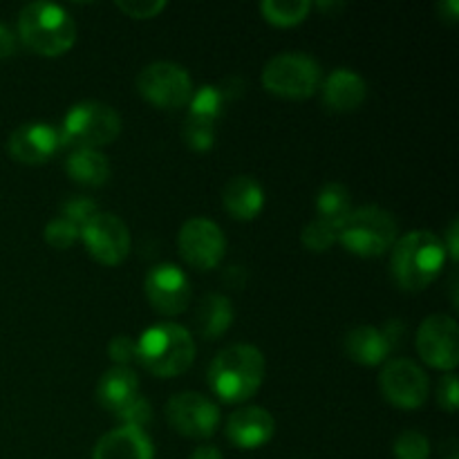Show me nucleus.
<instances>
[{"label":"nucleus","instance_id":"c85d7f7f","mask_svg":"<svg viewBox=\"0 0 459 459\" xmlns=\"http://www.w3.org/2000/svg\"><path fill=\"white\" fill-rule=\"evenodd\" d=\"M184 142H186V146L193 148V151H211L215 143V124L186 119V126H184Z\"/></svg>","mask_w":459,"mask_h":459},{"label":"nucleus","instance_id":"423d86ee","mask_svg":"<svg viewBox=\"0 0 459 459\" xmlns=\"http://www.w3.org/2000/svg\"><path fill=\"white\" fill-rule=\"evenodd\" d=\"M121 134V117L112 106L101 101H81L67 110L58 139L65 146L97 148L108 146Z\"/></svg>","mask_w":459,"mask_h":459},{"label":"nucleus","instance_id":"9d476101","mask_svg":"<svg viewBox=\"0 0 459 459\" xmlns=\"http://www.w3.org/2000/svg\"><path fill=\"white\" fill-rule=\"evenodd\" d=\"M379 388L385 402L394 408L415 411L429 399V375L411 359H393L384 366L379 375Z\"/></svg>","mask_w":459,"mask_h":459},{"label":"nucleus","instance_id":"e433bc0d","mask_svg":"<svg viewBox=\"0 0 459 459\" xmlns=\"http://www.w3.org/2000/svg\"><path fill=\"white\" fill-rule=\"evenodd\" d=\"M191 459H224V457L218 446H213V444H202V446H197L195 451H193Z\"/></svg>","mask_w":459,"mask_h":459},{"label":"nucleus","instance_id":"72a5a7b5","mask_svg":"<svg viewBox=\"0 0 459 459\" xmlns=\"http://www.w3.org/2000/svg\"><path fill=\"white\" fill-rule=\"evenodd\" d=\"M108 354L119 368H128V363L137 361V341L133 336H115L108 345Z\"/></svg>","mask_w":459,"mask_h":459},{"label":"nucleus","instance_id":"f8f14e48","mask_svg":"<svg viewBox=\"0 0 459 459\" xmlns=\"http://www.w3.org/2000/svg\"><path fill=\"white\" fill-rule=\"evenodd\" d=\"M166 420L182 437L206 439L218 430L220 408L200 393H179L166 403Z\"/></svg>","mask_w":459,"mask_h":459},{"label":"nucleus","instance_id":"cd10ccee","mask_svg":"<svg viewBox=\"0 0 459 459\" xmlns=\"http://www.w3.org/2000/svg\"><path fill=\"white\" fill-rule=\"evenodd\" d=\"M394 457L397 459H429L430 457V444L426 435L420 430H403L397 439H394Z\"/></svg>","mask_w":459,"mask_h":459},{"label":"nucleus","instance_id":"a211bd4d","mask_svg":"<svg viewBox=\"0 0 459 459\" xmlns=\"http://www.w3.org/2000/svg\"><path fill=\"white\" fill-rule=\"evenodd\" d=\"M155 446L146 430L119 426L103 435L94 446L92 459H152Z\"/></svg>","mask_w":459,"mask_h":459},{"label":"nucleus","instance_id":"473e14b6","mask_svg":"<svg viewBox=\"0 0 459 459\" xmlns=\"http://www.w3.org/2000/svg\"><path fill=\"white\" fill-rule=\"evenodd\" d=\"M117 417L121 420V426H130V429L143 430L152 417L151 403H148L143 397H137L133 403H128V406H126Z\"/></svg>","mask_w":459,"mask_h":459},{"label":"nucleus","instance_id":"9b49d317","mask_svg":"<svg viewBox=\"0 0 459 459\" xmlns=\"http://www.w3.org/2000/svg\"><path fill=\"white\" fill-rule=\"evenodd\" d=\"M417 352L426 366L453 372L459 363V334L455 318L433 314L417 330Z\"/></svg>","mask_w":459,"mask_h":459},{"label":"nucleus","instance_id":"ea45409f","mask_svg":"<svg viewBox=\"0 0 459 459\" xmlns=\"http://www.w3.org/2000/svg\"><path fill=\"white\" fill-rule=\"evenodd\" d=\"M442 457L444 459H459L457 457V439H448L442 448Z\"/></svg>","mask_w":459,"mask_h":459},{"label":"nucleus","instance_id":"f257e3e1","mask_svg":"<svg viewBox=\"0 0 459 459\" xmlns=\"http://www.w3.org/2000/svg\"><path fill=\"white\" fill-rule=\"evenodd\" d=\"M446 264V245L429 229H415L393 245L390 272L394 282L406 291L429 287Z\"/></svg>","mask_w":459,"mask_h":459},{"label":"nucleus","instance_id":"7ed1b4c3","mask_svg":"<svg viewBox=\"0 0 459 459\" xmlns=\"http://www.w3.org/2000/svg\"><path fill=\"white\" fill-rule=\"evenodd\" d=\"M18 39L39 56H61L76 40V22L65 7L30 3L18 13Z\"/></svg>","mask_w":459,"mask_h":459},{"label":"nucleus","instance_id":"412c9836","mask_svg":"<svg viewBox=\"0 0 459 459\" xmlns=\"http://www.w3.org/2000/svg\"><path fill=\"white\" fill-rule=\"evenodd\" d=\"M139 397V379L130 368H110L97 384V399L108 412L119 415Z\"/></svg>","mask_w":459,"mask_h":459},{"label":"nucleus","instance_id":"4468645a","mask_svg":"<svg viewBox=\"0 0 459 459\" xmlns=\"http://www.w3.org/2000/svg\"><path fill=\"white\" fill-rule=\"evenodd\" d=\"M143 290H146L148 303L161 316H178L186 312L191 303V281L178 264L164 263L152 267L143 282Z\"/></svg>","mask_w":459,"mask_h":459},{"label":"nucleus","instance_id":"4c0bfd02","mask_svg":"<svg viewBox=\"0 0 459 459\" xmlns=\"http://www.w3.org/2000/svg\"><path fill=\"white\" fill-rule=\"evenodd\" d=\"M437 9H439V16H442L444 21H448V22L457 21V16H459V3H457V0H446V3L437 4Z\"/></svg>","mask_w":459,"mask_h":459},{"label":"nucleus","instance_id":"2f4dec72","mask_svg":"<svg viewBox=\"0 0 459 459\" xmlns=\"http://www.w3.org/2000/svg\"><path fill=\"white\" fill-rule=\"evenodd\" d=\"M117 9L128 18L148 21V18L160 16L166 9V3L164 0H117Z\"/></svg>","mask_w":459,"mask_h":459},{"label":"nucleus","instance_id":"0eeeda50","mask_svg":"<svg viewBox=\"0 0 459 459\" xmlns=\"http://www.w3.org/2000/svg\"><path fill=\"white\" fill-rule=\"evenodd\" d=\"M321 65L305 52H285L273 56L263 70V85L273 97L309 99L321 85Z\"/></svg>","mask_w":459,"mask_h":459},{"label":"nucleus","instance_id":"f704fd0d","mask_svg":"<svg viewBox=\"0 0 459 459\" xmlns=\"http://www.w3.org/2000/svg\"><path fill=\"white\" fill-rule=\"evenodd\" d=\"M437 402L439 406L444 408L446 412H455L457 403H459V385H457V377L453 372H446L442 377L437 385Z\"/></svg>","mask_w":459,"mask_h":459},{"label":"nucleus","instance_id":"c9c22d12","mask_svg":"<svg viewBox=\"0 0 459 459\" xmlns=\"http://www.w3.org/2000/svg\"><path fill=\"white\" fill-rule=\"evenodd\" d=\"M16 54V36L7 25L0 22V58H7Z\"/></svg>","mask_w":459,"mask_h":459},{"label":"nucleus","instance_id":"6e6552de","mask_svg":"<svg viewBox=\"0 0 459 459\" xmlns=\"http://www.w3.org/2000/svg\"><path fill=\"white\" fill-rule=\"evenodd\" d=\"M137 92L161 110H178L191 101L195 88H193L191 74L182 65L157 61L139 72Z\"/></svg>","mask_w":459,"mask_h":459},{"label":"nucleus","instance_id":"dca6fc26","mask_svg":"<svg viewBox=\"0 0 459 459\" xmlns=\"http://www.w3.org/2000/svg\"><path fill=\"white\" fill-rule=\"evenodd\" d=\"M276 433V421L267 408L247 406L231 412L227 420V437L233 446L242 451H254L264 446Z\"/></svg>","mask_w":459,"mask_h":459},{"label":"nucleus","instance_id":"1a4fd4ad","mask_svg":"<svg viewBox=\"0 0 459 459\" xmlns=\"http://www.w3.org/2000/svg\"><path fill=\"white\" fill-rule=\"evenodd\" d=\"M79 238H83L90 255L106 267H117L130 254V231L115 213L99 211L79 229Z\"/></svg>","mask_w":459,"mask_h":459},{"label":"nucleus","instance_id":"f03ea898","mask_svg":"<svg viewBox=\"0 0 459 459\" xmlns=\"http://www.w3.org/2000/svg\"><path fill=\"white\" fill-rule=\"evenodd\" d=\"M264 381V357L247 343L229 345L209 368V388L220 402L242 403L254 397Z\"/></svg>","mask_w":459,"mask_h":459},{"label":"nucleus","instance_id":"7c9ffc66","mask_svg":"<svg viewBox=\"0 0 459 459\" xmlns=\"http://www.w3.org/2000/svg\"><path fill=\"white\" fill-rule=\"evenodd\" d=\"M97 213H99L97 202L90 200V197H83V195L67 197V200L61 204V218H65L67 222H72L74 227H79V229Z\"/></svg>","mask_w":459,"mask_h":459},{"label":"nucleus","instance_id":"6ab92c4d","mask_svg":"<svg viewBox=\"0 0 459 459\" xmlns=\"http://www.w3.org/2000/svg\"><path fill=\"white\" fill-rule=\"evenodd\" d=\"M368 85L361 74L348 67L332 72L323 83V103L334 112H352L366 101Z\"/></svg>","mask_w":459,"mask_h":459},{"label":"nucleus","instance_id":"aec40b11","mask_svg":"<svg viewBox=\"0 0 459 459\" xmlns=\"http://www.w3.org/2000/svg\"><path fill=\"white\" fill-rule=\"evenodd\" d=\"M222 204L236 220H254L264 206V188L251 175H236L222 191Z\"/></svg>","mask_w":459,"mask_h":459},{"label":"nucleus","instance_id":"393cba45","mask_svg":"<svg viewBox=\"0 0 459 459\" xmlns=\"http://www.w3.org/2000/svg\"><path fill=\"white\" fill-rule=\"evenodd\" d=\"M312 3L307 0H264L260 3V13L264 21L276 27H294L307 18Z\"/></svg>","mask_w":459,"mask_h":459},{"label":"nucleus","instance_id":"ddd939ff","mask_svg":"<svg viewBox=\"0 0 459 459\" xmlns=\"http://www.w3.org/2000/svg\"><path fill=\"white\" fill-rule=\"evenodd\" d=\"M178 247L182 258L195 269H215L224 258L227 240L213 220L191 218L179 229Z\"/></svg>","mask_w":459,"mask_h":459},{"label":"nucleus","instance_id":"c756f323","mask_svg":"<svg viewBox=\"0 0 459 459\" xmlns=\"http://www.w3.org/2000/svg\"><path fill=\"white\" fill-rule=\"evenodd\" d=\"M43 238L49 247H54V249H70V247L79 240V227L67 222L65 218H56L45 227Z\"/></svg>","mask_w":459,"mask_h":459},{"label":"nucleus","instance_id":"4be33fe9","mask_svg":"<svg viewBox=\"0 0 459 459\" xmlns=\"http://www.w3.org/2000/svg\"><path fill=\"white\" fill-rule=\"evenodd\" d=\"M233 323L231 300L222 294H209L200 300L195 312V327L202 339H220Z\"/></svg>","mask_w":459,"mask_h":459},{"label":"nucleus","instance_id":"5701e85b","mask_svg":"<svg viewBox=\"0 0 459 459\" xmlns=\"http://www.w3.org/2000/svg\"><path fill=\"white\" fill-rule=\"evenodd\" d=\"M65 170L76 184L83 186H103L110 179V161L101 151L79 148L65 160Z\"/></svg>","mask_w":459,"mask_h":459},{"label":"nucleus","instance_id":"bb28decb","mask_svg":"<svg viewBox=\"0 0 459 459\" xmlns=\"http://www.w3.org/2000/svg\"><path fill=\"white\" fill-rule=\"evenodd\" d=\"M300 240L307 247L309 251H316V254H323V251L330 249L334 242H339V227L334 222H327L323 218H314L307 227L300 233Z\"/></svg>","mask_w":459,"mask_h":459},{"label":"nucleus","instance_id":"a878e982","mask_svg":"<svg viewBox=\"0 0 459 459\" xmlns=\"http://www.w3.org/2000/svg\"><path fill=\"white\" fill-rule=\"evenodd\" d=\"M191 112H188V119L197 121H209L215 124L218 117L222 115L224 106V92L218 85H204V88L195 90L191 97Z\"/></svg>","mask_w":459,"mask_h":459},{"label":"nucleus","instance_id":"20e7f679","mask_svg":"<svg viewBox=\"0 0 459 459\" xmlns=\"http://www.w3.org/2000/svg\"><path fill=\"white\" fill-rule=\"evenodd\" d=\"M137 361L161 379L184 375L195 361V341L178 323H157L137 339Z\"/></svg>","mask_w":459,"mask_h":459},{"label":"nucleus","instance_id":"f3484780","mask_svg":"<svg viewBox=\"0 0 459 459\" xmlns=\"http://www.w3.org/2000/svg\"><path fill=\"white\" fill-rule=\"evenodd\" d=\"M394 345V334L388 330H377L372 325H359L352 332H348L343 341L345 354L354 363L366 368L381 366L385 357L390 354Z\"/></svg>","mask_w":459,"mask_h":459},{"label":"nucleus","instance_id":"39448f33","mask_svg":"<svg viewBox=\"0 0 459 459\" xmlns=\"http://www.w3.org/2000/svg\"><path fill=\"white\" fill-rule=\"evenodd\" d=\"M339 242L350 254L379 258L397 242V220L381 206H359L339 224Z\"/></svg>","mask_w":459,"mask_h":459},{"label":"nucleus","instance_id":"b1692460","mask_svg":"<svg viewBox=\"0 0 459 459\" xmlns=\"http://www.w3.org/2000/svg\"><path fill=\"white\" fill-rule=\"evenodd\" d=\"M316 211L318 218L334 222L339 227L345 220V215L352 211V202H350V193L343 184L330 182L318 191L316 195Z\"/></svg>","mask_w":459,"mask_h":459},{"label":"nucleus","instance_id":"58836bf2","mask_svg":"<svg viewBox=\"0 0 459 459\" xmlns=\"http://www.w3.org/2000/svg\"><path fill=\"white\" fill-rule=\"evenodd\" d=\"M446 240H448L446 255H451L453 263H457V258H459V254H457V220H453L451 222V229H448V233H446Z\"/></svg>","mask_w":459,"mask_h":459},{"label":"nucleus","instance_id":"2eb2a0df","mask_svg":"<svg viewBox=\"0 0 459 459\" xmlns=\"http://www.w3.org/2000/svg\"><path fill=\"white\" fill-rule=\"evenodd\" d=\"M61 146L58 139V130L52 126L40 124V121H31V124H22L9 134L7 151L18 164L39 166L45 164L54 152Z\"/></svg>","mask_w":459,"mask_h":459}]
</instances>
